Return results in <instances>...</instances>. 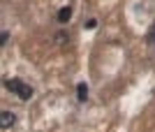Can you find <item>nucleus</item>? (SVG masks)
Returning <instances> with one entry per match:
<instances>
[{
	"label": "nucleus",
	"mask_w": 155,
	"mask_h": 132,
	"mask_svg": "<svg viewBox=\"0 0 155 132\" xmlns=\"http://www.w3.org/2000/svg\"><path fill=\"white\" fill-rule=\"evenodd\" d=\"M5 88L9 93H14V95H19L21 100H30L32 97V86H28V84H23L21 79H5Z\"/></svg>",
	"instance_id": "nucleus-1"
},
{
	"label": "nucleus",
	"mask_w": 155,
	"mask_h": 132,
	"mask_svg": "<svg viewBox=\"0 0 155 132\" xmlns=\"http://www.w3.org/2000/svg\"><path fill=\"white\" fill-rule=\"evenodd\" d=\"M77 100L79 102H86V100H88V86H86V84H77Z\"/></svg>",
	"instance_id": "nucleus-4"
},
{
	"label": "nucleus",
	"mask_w": 155,
	"mask_h": 132,
	"mask_svg": "<svg viewBox=\"0 0 155 132\" xmlns=\"http://www.w3.org/2000/svg\"><path fill=\"white\" fill-rule=\"evenodd\" d=\"M70 19H72V7H60L58 14H56V21L58 23H67Z\"/></svg>",
	"instance_id": "nucleus-3"
},
{
	"label": "nucleus",
	"mask_w": 155,
	"mask_h": 132,
	"mask_svg": "<svg viewBox=\"0 0 155 132\" xmlns=\"http://www.w3.org/2000/svg\"><path fill=\"white\" fill-rule=\"evenodd\" d=\"M14 120H16L14 111H9V109H2V111H0V125H2V130H9V127L14 125Z\"/></svg>",
	"instance_id": "nucleus-2"
},
{
	"label": "nucleus",
	"mask_w": 155,
	"mask_h": 132,
	"mask_svg": "<svg viewBox=\"0 0 155 132\" xmlns=\"http://www.w3.org/2000/svg\"><path fill=\"white\" fill-rule=\"evenodd\" d=\"M95 26H97V19H88L86 21V28H88V30H93Z\"/></svg>",
	"instance_id": "nucleus-6"
},
{
	"label": "nucleus",
	"mask_w": 155,
	"mask_h": 132,
	"mask_svg": "<svg viewBox=\"0 0 155 132\" xmlns=\"http://www.w3.org/2000/svg\"><path fill=\"white\" fill-rule=\"evenodd\" d=\"M0 37H2V40H0V44L5 46V44H7V40H9V33H7V30H2V35H0Z\"/></svg>",
	"instance_id": "nucleus-7"
},
{
	"label": "nucleus",
	"mask_w": 155,
	"mask_h": 132,
	"mask_svg": "<svg viewBox=\"0 0 155 132\" xmlns=\"http://www.w3.org/2000/svg\"><path fill=\"white\" fill-rule=\"evenodd\" d=\"M56 40H58L60 44H63V42H67V40H70V35H67V33H56Z\"/></svg>",
	"instance_id": "nucleus-5"
}]
</instances>
